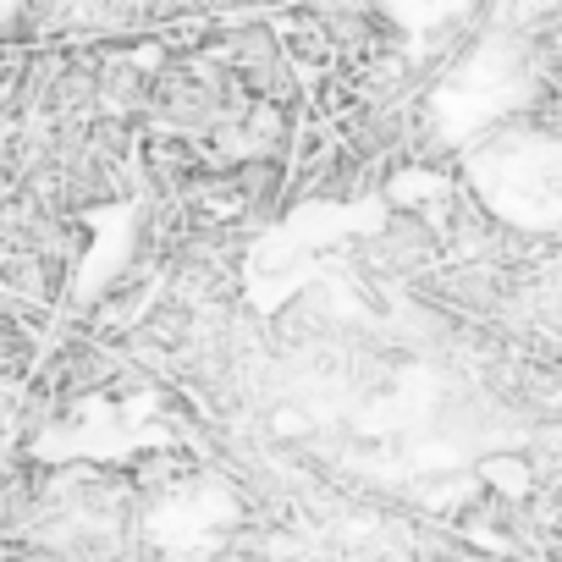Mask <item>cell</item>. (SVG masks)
<instances>
[{
  "mask_svg": "<svg viewBox=\"0 0 562 562\" xmlns=\"http://www.w3.org/2000/svg\"><path fill=\"white\" fill-rule=\"evenodd\" d=\"M480 480H485V496H496L507 507L535 496V463H529V452H491V458H480Z\"/></svg>",
  "mask_w": 562,
  "mask_h": 562,
  "instance_id": "6da1fadb",
  "label": "cell"
}]
</instances>
